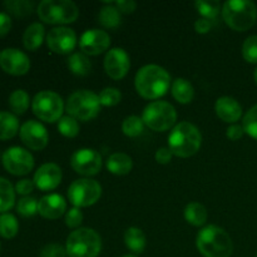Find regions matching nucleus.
I'll return each mask as SVG.
<instances>
[{"mask_svg": "<svg viewBox=\"0 0 257 257\" xmlns=\"http://www.w3.org/2000/svg\"><path fill=\"white\" fill-rule=\"evenodd\" d=\"M171 75L165 68L157 64H148L141 68L136 74V90L145 99H158L167 93Z\"/></svg>", "mask_w": 257, "mask_h": 257, "instance_id": "obj_1", "label": "nucleus"}, {"mask_svg": "<svg viewBox=\"0 0 257 257\" xmlns=\"http://www.w3.org/2000/svg\"><path fill=\"white\" fill-rule=\"evenodd\" d=\"M196 246L205 257H230L233 251L230 235L215 225L206 226L197 233Z\"/></svg>", "mask_w": 257, "mask_h": 257, "instance_id": "obj_2", "label": "nucleus"}, {"mask_svg": "<svg viewBox=\"0 0 257 257\" xmlns=\"http://www.w3.org/2000/svg\"><path fill=\"white\" fill-rule=\"evenodd\" d=\"M202 136L198 128L190 122H180L168 136V148L173 156L187 158L198 152Z\"/></svg>", "mask_w": 257, "mask_h": 257, "instance_id": "obj_3", "label": "nucleus"}, {"mask_svg": "<svg viewBox=\"0 0 257 257\" xmlns=\"http://www.w3.org/2000/svg\"><path fill=\"white\" fill-rule=\"evenodd\" d=\"M221 13L226 24L236 32H246L257 19V7L250 0H228Z\"/></svg>", "mask_w": 257, "mask_h": 257, "instance_id": "obj_4", "label": "nucleus"}, {"mask_svg": "<svg viewBox=\"0 0 257 257\" xmlns=\"http://www.w3.org/2000/svg\"><path fill=\"white\" fill-rule=\"evenodd\" d=\"M65 250L69 257H97L102 250V241L94 230L80 227L68 236Z\"/></svg>", "mask_w": 257, "mask_h": 257, "instance_id": "obj_5", "label": "nucleus"}, {"mask_svg": "<svg viewBox=\"0 0 257 257\" xmlns=\"http://www.w3.org/2000/svg\"><path fill=\"white\" fill-rule=\"evenodd\" d=\"M37 12L40 19L48 24H69L79 15L78 7L70 0H43Z\"/></svg>", "mask_w": 257, "mask_h": 257, "instance_id": "obj_6", "label": "nucleus"}, {"mask_svg": "<svg viewBox=\"0 0 257 257\" xmlns=\"http://www.w3.org/2000/svg\"><path fill=\"white\" fill-rule=\"evenodd\" d=\"M65 110L68 112V115L75 118L77 120L87 122L97 117L99 113V97L92 90H77L68 98Z\"/></svg>", "mask_w": 257, "mask_h": 257, "instance_id": "obj_7", "label": "nucleus"}, {"mask_svg": "<svg viewBox=\"0 0 257 257\" xmlns=\"http://www.w3.org/2000/svg\"><path fill=\"white\" fill-rule=\"evenodd\" d=\"M177 113L175 107L168 102L155 100L145 108L142 120L148 128L156 132H165L175 125Z\"/></svg>", "mask_w": 257, "mask_h": 257, "instance_id": "obj_8", "label": "nucleus"}, {"mask_svg": "<svg viewBox=\"0 0 257 257\" xmlns=\"http://www.w3.org/2000/svg\"><path fill=\"white\" fill-rule=\"evenodd\" d=\"M33 113L44 122L53 123L63 117L64 103L58 93L52 90H42L35 94L32 102Z\"/></svg>", "mask_w": 257, "mask_h": 257, "instance_id": "obj_9", "label": "nucleus"}, {"mask_svg": "<svg viewBox=\"0 0 257 257\" xmlns=\"http://www.w3.org/2000/svg\"><path fill=\"white\" fill-rule=\"evenodd\" d=\"M102 195V187L94 180H77L68 188V198L74 207H88L97 202Z\"/></svg>", "mask_w": 257, "mask_h": 257, "instance_id": "obj_10", "label": "nucleus"}, {"mask_svg": "<svg viewBox=\"0 0 257 257\" xmlns=\"http://www.w3.org/2000/svg\"><path fill=\"white\" fill-rule=\"evenodd\" d=\"M3 166L14 176L28 175L34 168V158L22 147H10L3 153Z\"/></svg>", "mask_w": 257, "mask_h": 257, "instance_id": "obj_11", "label": "nucleus"}, {"mask_svg": "<svg viewBox=\"0 0 257 257\" xmlns=\"http://www.w3.org/2000/svg\"><path fill=\"white\" fill-rule=\"evenodd\" d=\"M70 166L82 176H95L102 170V156L92 148H82L73 153Z\"/></svg>", "mask_w": 257, "mask_h": 257, "instance_id": "obj_12", "label": "nucleus"}, {"mask_svg": "<svg viewBox=\"0 0 257 257\" xmlns=\"http://www.w3.org/2000/svg\"><path fill=\"white\" fill-rule=\"evenodd\" d=\"M0 68L12 75H24L30 69V60L25 53L15 48H7L0 52Z\"/></svg>", "mask_w": 257, "mask_h": 257, "instance_id": "obj_13", "label": "nucleus"}, {"mask_svg": "<svg viewBox=\"0 0 257 257\" xmlns=\"http://www.w3.org/2000/svg\"><path fill=\"white\" fill-rule=\"evenodd\" d=\"M47 45L57 54H69L77 45V35L70 28H53L47 35Z\"/></svg>", "mask_w": 257, "mask_h": 257, "instance_id": "obj_14", "label": "nucleus"}, {"mask_svg": "<svg viewBox=\"0 0 257 257\" xmlns=\"http://www.w3.org/2000/svg\"><path fill=\"white\" fill-rule=\"evenodd\" d=\"M20 140L33 151H42L48 146V132L42 123L37 120H27L20 127Z\"/></svg>", "mask_w": 257, "mask_h": 257, "instance_id": "obj_15", "label": "nucleus"}, {"mask_svg": "<svg viewBox=\"0 0 257 257\" xmlns=\"http://www.w3.org/2000/svg\"><path fill=\"white\" fill-rule=\"evenodd\" d=\"M130 67V55L122 48H113L105 54L104 70L112 79L119 80L124 78Z\"/></svg>", "mask_w": 257, "mask_h": 257, "instance_id": "obj_16", "label": "nucleus"}, {"mask_svg": "<svg viewBox=\"0 0 257 257\" xmlns=\"http://www.w3.org/2000/svg\"><path fill=\"white\" fill-rule=\"evenodd\" d=\"M110 38L108 33L99 29L87 30L82 34L79 47L85 55H99L109 48Z\"/></svg>", "mask_w": 257, "mask_h": 257, "instance_id": "obj_17", "label": "nucleus"}, {"mask_svg": "<svg viewBox=\"0 0 257 257\" xmlns=\"http://www.w3.org/2000/svg\"><path fill=\"white\" fill-rule=\"evenodd\" d=\"M62 181V170L55 163H44L34 175V185L40 191H52L59 186Z\"/></svg>", "mask_w": 257, "mask_h": 257, "instance_id": "obj_18", "label": "nucleus"}, {"mask_svg": "<svg viewBox=\"0 0 257 257\" xmlns=\"http://www.w3.org/2000/svg\"><path fill=\"white\" fill-rule=\"evenodd\" d=\"M65 210H67V202L64 197L58 193L44 196L38 203V213L47 220H57L64 215Z\"/></svg>", "mask_w": 257, "mask_h": 257, "instance_id": "obj_19", "label": "nucleus"}, {"mask_svg": "<svg viewBox=\"0 0 257 257\" xmlns=\"http://www.w3.org/2000/svg\"><path fill=\"white\" fill-rule=\"evenodd\" d=\"M215 110L217 117L226 123H235L242 115V108L240 103L232 97L218 98L215 104Z\"/></svg>", "mask_w": 257, "mask_h": 257, "instance_id": "obj_20", "label": "nucleus"}, {"mask_svg": "<svg viewBox=\"0 0 257 257\" xmlns=\"http://www.w3.org/2000/svg\"><path fill=\"white\" fill-rule=\"evenodd\" d=\"M132 158L125 153H113L107 160V170L117 176H124L132 171Z\"/></svg>", "mask_w": 257, "mask_h": 257, "instance_id": "obj_21", "label": "nucleus"}, {"mask_svg": "<svg viewBox=\"0 0 257 257\" xmlns=\"http://www.w3.org/2000/svg\"><path fill=\"white\" fill-rule=\"evenodd\" d=\"M44 35L45 29L40 23H33L32 25H29L23 35V44H24L25 49L30 50V52L37 50L43 44Z\"/></svg>", "mask_w": 257, "mask_h": 257, "instance_id": "obj_22", "label": "nucleus"}, {"mask_svg": "<svg viewBox=\"0 0 257 257\" xmlns=\"http://www.w3.org/2000/svg\"><path fill=\"white\" fill-rule=\"evenodd\" d=\"M171 92H172L173 98H175L178 103H182V104L191 103L192 102L193 97H195L193 85L191 84L187 79H185V78H177V79L172 83Z\"/></svg>", "mask_w": 257, "mask_h": 257, "instance_id": "obj_23", "label": "nucleus"}, {"mask_svg": "<svg viewBox=\"0 0 257 257\" xmlns=\"http://www.w3.org/2000/svg\"><path fill=\"white\" fill-rule=\"evenodd\" d=\"M19 131V120L13 113L0 112V141L14 137Z\"/></svg>", "mask_w": 257, "mask_h": 257, "instance_id": "obj_24", "label": "nucleus"}, {"mask_svg": "<svg viewBox=\"0 0 257 257\" xmlns=\"http://www.w3.org/2000/svg\"><path fill=\"white\" fill-rule=\"evenodd\" d=\"M125 246L135 253H142L146 248V236L138 227H130L124 233Z\"/></svg>", "mask_w": 257, "mask_h": 257, "instance_id": "obj_25", "label": "nucleus"}, {"mask_svg": "<svg viewBox=\"0 0 257 257\" xmlns=\"http://www.w3.org/2000/svg\"><path fill=\"white\" fill-rule=\"evenodd\" d=\"M68 68L73 74L85 77L90 73L92 63L88 59L87 55L83 54V53H74L68 58Z\"/></svg>", "mask_w": 257, "mask_h": 257, "instance_id": "obj_26", "label": "nucleus"}, {"mask_svg": "<svg viewBox=\"0 0 257 257\" xmlns=\"http://www.w3.org/2000/svg\"><path fill=\"white\" fill-rule=\"evenodd\" d=\"M185 218L190 225L202 226L207 221V210L198 202H191L185 208Z\"/></svg>", "mask_w": 257, "mask_h": 257, "instance_id": "obj_27", "label": "nucleus"}, {"mask_svg": "<svg viewBox=\"0 0 257 257\" xmlns=\"http://www.w3.org/2000/svg\"><path fill=\"white\" fill-rule=\"evenodd\" d=\"M98 19L99 23L104 28L108 29H113V28H117L118 25L122 22V17H120V12L117 9L115 5H105L100 9L99 15H98Z\"/></svg>", "mask_w": 257, "mask_h": 257, "instance_id": "obj_28", "label": "nucleus"}, {"mask_svg": "<svg viewBox=\"0 0 257 257\" xmlns=\"http://www.w3.org/2000/svg\"><path fill=\"white\" fill-rule=\"evenodd\" d=\"M15 190L10 181L0 177V212L7 213L14 206Z\"/></svg>", "mask_w": 257, "mask_h": 257, "instance_id": "obj_29", "label": "nucleus"}, {"mask_svg": "<svg viewBox=\"0 0 257 257\" xmlns=\"http://www.w3.org/2000/svg\"><path fill=\"white\" fill-rule=\"evenodd\" d=\"M29 94L23 89L14 90L9 97V107L15 114H24L29 107Z\"/></svg>", "mask_w": 257, "mask_h": 257, "instance_id": "obj_30", "label": "nucleus"}, {"mask_svg": "<svg viewBox=\"0 0 257 257\" xmlns=\"http://www.w3.org/2000/svg\"><path fill=\"white\" fill-rule=\"evenodd\" d=\"M19 223L17 217L12 213H3L0 216V236L4 238H13L17 236Z\"/></svg>", "mask_w": 257, "mask_h": 257, "instance_id": "obj_31", "label": "nucleus"}, {"mask_svg": "<svg viewBox=\"0 0 257 257\" xmlns=\"http://www.w3.org/2000/svg\"><path fill=\"white\" fill-rule=\"evenodd\" d=\"M195 7L197 9V12L202 15V18L208 20H213L217 18V15L220 14L221 10V4L217 0H197L195 3Z\"/></svg>", "mask_w": 257, "mask_h": 257, "instance_id": "obj_32", "label": "nucleus"}, {"mask_svg": "<svg viewBox=\"0 0 257 257\" xmlns=\"http://www.w3.org/2000/svg\"><path fill=\"white\" fill-rule=\"evenodd\" d=\"M58 131H59L64 137H77L78 133H79V124H78V120L75 119V118L70 117V115H63V117L58 120Z\"/></svg>", "mask_w": 257, "mask_h": 257, "instance_id": "obj_33", "label": "nucleus"}, {"mask_svg": "<svg viewBox=\"0 0 257 257\" xmlns=\"http://www.w3.org/2000/svg\"><path fill=\"white\" fill-rule=\"evenodd\" d=\"M143 128H145V123L142 118L137 115H130L124 118L122 123V131L127 137H137L143 132Z\"/></svg>", "mask_w": 257, "mask_h": 257, "instance_id": "obj_34", "label": "nucleus"}, {"mask_svg": "<svg viewBox=\"0 0 257 257\" xmlns=\"http://www.w3.org/2000/svg\"><path fill=\"white\" fill-rule=\"evenodd\" d=\"M4 7L17 17H27L33 12L34 4L28 0H7L4 2Z\"/></svg>", "mask_w": 257, "mask_h": 257, "instance_id": "obj_35", "label": "nucleus"}, {"mask_svg": "<svg viewBox=\"0 0 257 257\" xmlns=\"http://www.w3.org/2000/svg\"><path fill=\"white\" fill-rule=\"evenodd\" d=\"M38 203L39 202L37 201V198L25 196V197H22L19 200L17 205V210L24 217H32L38 212Z\"/></svg>", "mask_w": 257, "mask_h": 257, "instance_id": "obj_36", "label": "nucleus"}, {"mask_svg": "<svg viewBox=\"0 0 257 257\" xmlns=\"http://www.w3.org/2000/svg\"><path fill=\"white\" fill-rule=\"evenodd\" d=\"M99 102L100 105H104V107H113V105H117L118 103L122 99V94H120L119 90L117 88L108 87L104 88L102 92L99 93Z\"/></svg>", "mask_w": 257, "mask_h": 257, "instance_id": "obj_37", "label": "nucleus"}, {"mask_svg": "<svg viewBox=\"0 0 257 257\" xmlns=\"http://www.w3.org/2000/svg\"><path fill=\"white\" fill-rule=\"evenodd\" d=\"M242 127L245 133L257 140V104L253 105L245 114L242 120Z\"/></svg>", "mask_w": 257, "mask_h": 257, "instance_id": "obj_38", "label": "nucleus"}, {"mask_svg": "<svg viewBox=\"0 0 257 257\" xmlns=\"http://www.w3.org/2000/svg\"><path fill=\"white\" fill-rule=\"evenodd\" d=\"M242 55L246 62L257 63V35H251L243 42Z\"/></svg>", "mask_w": 257, "mask_h": 257, "instance_id": "obj_39", "label": "nucleus"}, {"mask_svg": "<svg viewBox=\"0 0 257 257\" xmlns=\"http://www.w3.org/2000/svg\"><path fill=\"white\" fill-rule=\"evenodd\" d=\"M67 250L58 243H49L40 250L39 257H65Z\"/></svg>", "mask_w": 257, "mask_h": 257, "instance_id": "obj_40", "label": "nucleus"}, {"mask_svg": "<svg viewBox=\"0 0 257 257\" xmlns=\"http://www.w3.org/2000/svg\"><path fill=\"white\" fill-rule=\"evenodd\" d=\"M83 222V213L78 207H73L65 213V225L70 228L79 227Z\"/></svg>", "mask_w": 257, "mask_h": 257, "instance_id": "obj_41", "label": "nucleus"}, {"mask_svg": "<svg viewBox=\"0 0 257 257\" xmlns=\"http://www.w3.org/2000/svg\"><path fill=\"white\" fill-rule=\"evenodd\" d=\"M34 181H30V180H20L18 181V183L15 185V191H17V193H19V195L22 196H28L29 193L33 192V190H34Z\"/></svg>", "mask_w": 257, "mask_h": 257, "instance_id": "obj_42", "label": "nucleus"}, {"mask_svg": "<svg viewBox=\"0 0 257 257\" xmlns=\"http://www.w3.org/2000/svg\"><path fill=\"white\" fill-rule=\"evenodd\" d=\"M115 7L123 14H131L137 8V3L133 2V0H118V2H115Z\"/></svg>", "mask_w": 257, "mask_h": 257, "instance_id": "obj_43", "label": "nucleus"}, {"mask_svg": "<svg viewBox=\"0 0 257 257\" xmlns=\"http://www.w3.org/2000/svg\"><path fill=\"white\" fill-rule=\"evenodd\" d=\"M172 156L173 153L171 152L170 148L162 147L160 148V150H157L155 157H156V161H157L160 165H167V163H170L171 161H172Z\"/></svg>", "mask_w": 257, "mask_h": 257, "instance_id": "obj_44", "label": "nucleus"}, {"mask_svg": "<svg viewBox=\"0 0 257 257\" xmlns=\"http://www.w3.org/2000/svg\"><path fill=\"white\" fill-rule=\"evenodd\" d=\"M243 133H245L243 127L242 125H238V124L230 125V127L227 128V131H226V136H227L228 140H231V141L240 140V138H242Z\"/></svg>", "mask_w": 257, "mask_h": 257, "instance_id": "obj_45", "label": "nucleus"}, {"mask_svg": "<svg viewBox=\"0 0 257 257\" xmlns=\"http://www.w3.org/2000/svg\"><path fill=\"white\" fill-rule=\"evenodd\" d=\"M12 28V19L7 13H0V38L5 37Z\"/></svg>", "mask_w": 257, "mask_h": 257, "instance_id": "obj_46", "label": "nucleus"}, {"mask_svg": "<svg viewBox=\"0 0 257 257\" xmlns=\"http://www.w3.org/2000/svg\"><path fill=\"white\" fill-rule=\"evenodd\" d=\"M211 28H212V23H211V20L205 19V18H200L198 20H196L195 29L198 34H206V33L210 32Z\"/></svg>", "mask_w": 257, "mask_h": 257, "instance_id": "obj_47", "label": "nucleus"}, {"mask_svg": "<svg viewBox=\"0 0 257 257\" xmlns=\"http://www.w3.org/2000/svg\"><path fill=\"white\" fill-rule=\"evenodd\" d=\"M253 78H255V82H256V84H257V68L255 69V73H253Z\"/></svg>", "mask_w": 257, "mask_h": 257, "instance_id": "obj_48", "label": "nucleus"}, {"mask_svg": "<svg viewBox=\"0 0 257 257\" xmlns=\"http://www.w3.org/2000/svg\"><path fill=\"white\" fill-rule=\"evenodd\" d=\"M122 257H137V256H135V255H124V256H122Z\"/></svg>", "mask_w": 257, "mask_h": 257, "instance_id": "obj_49", "label": "nucleus"}, {"mask_svg": "<svg viewBox=\"0 0 257 257\" xmlns=\"http://www.w3.org/2000/svg\"><path fill=\"white\" fill-rule=\"evenodd\" d=\"M256 257H257V253H256Z\"/></svg>", "mask_w": 257, "mask_h": 257, "instance_id": "obj_50", "label": "nucleus"}]
</instances>
